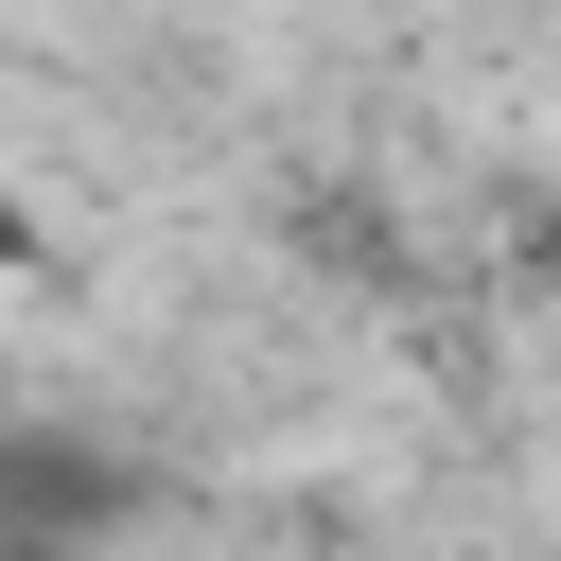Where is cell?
Returning <instances> with one entry per match:
<instances>
[{
  "mask_svg": "<svg viewBox=\"0 0 561 561\" xmlns=\"http://www.w3.org/2000/svg\"><path fill=\"white\" fill-rule=\"evenodd\" d=\"M0 280H53V245H35V210L0 193Z\"/></svg>",
  "mask_w": 561,
  "mask_h": 561,
  "instance_id": "obj_1",
  "label": "cell"
}]
</instances>
